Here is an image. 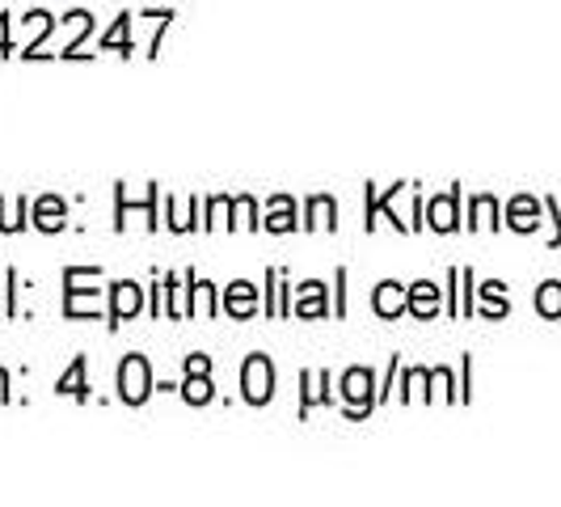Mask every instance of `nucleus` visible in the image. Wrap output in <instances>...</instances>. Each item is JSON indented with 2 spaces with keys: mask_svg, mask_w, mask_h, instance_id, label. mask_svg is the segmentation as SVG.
<instances>
[{
  "mask_svg": "<svg viewBox=\"0 0 561 507\" xmlns=\"http://www.w3.org/2000/svg\"><path fill=\"white\" fill-rule=\"evenodd\" d=\"M182 397L191 402V406H207L211 402V376L207 372H186V385H182Z\"/></svg>",
  "mask_w": 561,
  "mask_h": 507,
  "instance_id": "nucleus-14",
  "label": "nucleus"
},
{
  "mask_svg": "<svg viewBox=\"0 0 561 507\" xmlns=\"http://www.w3.org/2000/svg\"><path fill=\"white\" fill-rule=\"evenodd\" d=\"M186 372H211V360L207 356H186Z\"/></svg>",
  "mask_w": 561,
  "mask_h": 507,
  "instance_id": "nucleus-21",
  "label": "nucleus"
},
{
  "mask_svg": "<svg viewBox=\"0 0 561 507\" xmlns=\"http://www.w3.org/2000/svg\"><path fill=\"white\" fill-rule=\"evenodd\" d=\"M0 52H9V18H0Z\"/></svg>",
  "mask_w": 561,
  "mask_h": 507,
  "instance_id": "nucleus-22",
  "label": "nucleus"
},
{
  "mask_svg": "<svg viewBox=\"0 0 561 507\" xmlns=\"http://www.w3.org/2000/svg\"><path fill=\"white\" fill-rule=\"evenodd\" d=\"M305 228H337V203L330 195H312L309 199V221Z\"/></svg>",
  "mask_w": 561,
  "mask_h": 507,
  "instance_id": "nucleus-9",
  "label": "nucleus"
},
{
  "mask_svg": "<svg viewBox=\"0 0 561 507\" xmlns=\"http://www.w3.org/2000/svg\"><path fill=\"white\" fill-rule=\"evenodd\" d=\"M296 317H325V288L312 280L300 288V301H296Z\"/></svg>",
  "mask_w": 561,
  "mask_h": 507,
  "instance_id": "nucleus-11",
  "label": "nucleus"
},
{
  "mask_svg": "<svg viewBox=\"0 0 561 507\" xmlns=\"http://www.w3.org/2000/svg\"><path fill=\"white\" fill-rule=\"evenodd\" d=\"M342 397L351 402V415H355V419L367 415V410L376 406V394H371V372H367V368H351V372L342 376Z\"/></svg>",
  "mask_w": 561,
  "mask_h": 507,
  "instance_id": "nucleus-3",
  "label": "nucleus"
},
{
  "mask_svg": "<svg viewBox=\"0 0 561 507\" xmlns=\"http://www.w3.org/2000/svg\"><path fill=\"white\" fill-rule=\"evenodd\" d=\"M410 313H419V317H435L439 313V288L435 283H414L410 288V305H405Z\"/></svg>",
  "mask_w": 561,
  "mask_h": 507,
  "instance_id": "nucleus-8",
  "label": "nucleus"
},
{
  "mask_svg": "<svg viewBox=\"0 0 561 507\" xmlns=\"http://www.w3.org/2000/svg\"><path fill=\"white\" fill-rule=\"evenodd\" d=\"M536 305H540V313L558 317V313H561V283H545V292L536 296Z\"/></svg>",
  "mask_w": 561,
  "mask_h": 507,
  "instance_id": "nucleus-18",
  "label": "nucleus"
},
{
  "mask_svg": "<svg viewBox=\"0 0 561 507\" xmlns=\"http://www.w3.org/2000/svg\"><path fill=\"white\" fill-rule=\"evenodd\" d=\"M64 216H68V207H64L59 195H43L34 203V225L43 228V233H59V228H64Z\"/></svg>",
  "mask_w": 561,
  "mask_h": 507,
  "instance_id": "nucleus-7",
  "label": "nucleus"
},
{
  "mask_svg": "<svg viewBox=\"0 0 561 507\" xmlns=\"http://www.w3.org/2000/svg\"><path fill=\"white\" fill-rule=\"evenodd\" d=\"M127 22H131V13H123V18H118V26L102 38V47H118L123 56H131V47H127Z\"/></svg>",
  "mask_w": 561,
  "mask_h": 507,
  "instance_id": "nucleus-17",
  "label": "nucleus"
},
{
  "mask_svg": "<svg viewBox=\"0 0 561 507\" xmlns=\"http://www.w3.org/2000/svg\"><path fill=\"white\" fill-rule=\"evenodd\" d=\"M325 381H330V376H325V372H309V376H305V385H309V394H305V402H300V415H305V410H309L312 402H325Z\"/></svg>",
  "mask_w": 561,
  "mask_h": 507,
  "instance_id": "nucleus-16",
  "label": "nucleus"
},
{
  "mask_svg": "<svg viewBox=\"0 0 561 507\" xmlns=\"http://www.w3.org/2000/svg\"><path fill=\"white\" fill-rule=\"evenodd\" d=\"M456 199H460V191H451L448 199H435V203H431V221H426V225L439 228V233H451V228H456Z\"/></svg>",
  "mask_w": 561,
  "mask_h": 507,
  "instance_id": "nucleus-13",
  "label": "nucleus"
},
{
  "mask_svg": "<svg viewBox=\"0 0 561 507\" xmlns=\"http://www.w3.org/2000/svg\"><path fill=\"white\" fill-rule=\"evenodd\" d=\"M266 228L271 233H291L296 228V203L287 195L271 199V216H266Z\"/></svg>",
  "mask_w": 561,
  "mask_h": 507,
  "instance_id": "nucleus-12",
  "label": "nucleus"
},
{
  "mask_svg": "<svg viewBox=\"0 0 561 507\" xmlns=\"http://www.w3.org/2000/svg\"><path fill=\"white\" fill-rule=\"evenodd\" d=\"M0 397L9 402V376H4V368H0Z\"/></svg>",
  "mask_w": 561,
  "mask_h": 507,
  "instance_id": "nucleus-23",
  "label": "nucleus"
},
{
  "mask_svg": "<svg viewBox=\"0 0 561 507\" xmlns=\"http://www.w3.org/2000/svg\"><path fill=\"white\" fill-rule=\"evenodd\" d=\"M56 394L59 397L68 394V397H77V402H84V397H89V385H84V356H77V360H72V368L59 376Z\"/></svg>",
  "mask_w": 561,
  "mask_h": 507,
  "instance_id": "nucleus-10",
  "label": "nucleus"
},
{
  "mask_svg": "<svg viewBox=\"0 0 561 507\" xmlns=\"http://www.w3.org/2000/svg\"><path fill=\"white\" fill-rule=\"evenodd\" d=\"M225 309L232 313V317H253V309H257V288L253 283H245V280H237L232 288L225 292Z\"/></svg>",
  "mask_w": 561,
  "mask_h": 507,
  "instance_id": "nucleus-6",
  "label": "nucleus"
},
{
  "mask_svg": "<svg viewBox=\"0 0 561 507\" xmlns=\"http://www.w3.org/2000/svg\"><path fill=\"white\" fill-rule=\"evenodd\" d=\"M405 305H410V292H401L397 280H385L376 288V296H371V309L380 313V317H401Z\"/></svg>",
  "mask_w": 561,
  "mask_h": 507,
  "instance_id": "nucleus-5",
  "label": "nucleus"
},
{
  "mask_svg": "<svg viewBox=\"0 0 561 507\" xmlns=\"http://www.w3.org/2000/svg\"><path fill=\"white\" fill-rule=\"evenodd\" d=\"M237 212H241L245 228H257V207H253V199H237Z\"/></svg>",
  "mask_w": 561,
  "mask_h": 507,
  "instance_id": "nucleus-20",
  "label": "nucleus"
},
{
  "mask_svg": "<svg viewBox=\"0 0 561 507\" xmlns=\"http://www.w3.org/2000/svg\"><path fill=\"white\" fill-rule=\"evenodd\" d=\"M511 225H515V228H533L536 225V221H533V203H528V199H519V203L511 207Z\"/></svg>",
  "mask_w": 561,
  "mask_h": 507,
  "instance_id": "nucleus-19",
  "label": "nucleus"
},
{
  "mask_svg": "<svg viewBox=\"0 0 561 507\" xmlns=\"http://www.w3.org/2000/svg\"><path fill=\"white\" fill-rule=\"evenodd\" d=\"M191 313H203V317H211L216 313V288L207 280H191Z\"/></svg>",
  "mask_w": 561,
  "mask_h": 507,
  "instance_id": "nucleus-15",
  "label": "nucleus"
},
{
  "mask_svg": "<svg viewBox=\"0 0 561 507\" xmlns=\"http://www.w3.org/2000/svg\"><path fill=\"white\" fill-rule=\"evenodd\" d=\"M241 390H245V402L250 406H266L275 397V368L266 356H250L245 368H241Z\"/></svg>",
  "mask_w": 561,
  "mask_h": 507,
  "instance_id": "nucleus-2",
  "label": "nucleus"
},
{
  "mask_svg": "<svg viewBox=\"0 0 561 507\" xmlns=\"http://www.w3.org/2000/svg\"><path fill=\"white\" fill-rule=\"evenodd\" d=\"M114 292V305H111V326H123L127 317H136L144 305V288L140 283H131V280H118L111 288Z\"/></svg>",
  "mask_w": 561,
  "mask_h": 507,
  "instance_id": "nucleus-4",
  "label": "nucleus"
},
{
  "mask_svg": "<svg viewBox=\"0 0 561 507\" xmlns=\"http://www.w3.org/2000/svg\"><path fill=\"white\" fill-rule=\"evenodd\" d=\"M148 394H152V368L144 356H127L118 364V397L127 406H140V402H148Z\"/></svg>",
  "mask_w": 561,
  "mask_h": 507,
  "instance_id": "nucleus-1",
  "label": "nucleus"
}]
</instances>
